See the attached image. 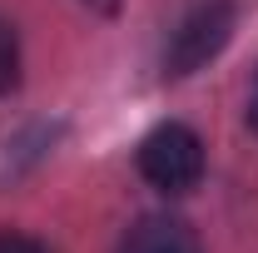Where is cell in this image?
I'll use <instances>...</instances> for the list:
<instances>
[{"mask_svg":"<svg viewBox=\"0 0 258 253\" xmlns=\"http://www.w3.org/2000/svg\"><path fill=\"white\" fill-rule=\"evenodd\" d=\"M15 85H20V40L0 20V95H10Z\"/></svg>","mask_w":258,"mask_h":253,"instance_id":"4","label":"cell"},{"mask_svg":"<svg viewBox=\"0 0 258 253\" xmlns=\"http://www.w3.org/2000/svg\"><path fill=\"white\" fill-rule=\"evenodd\" d=\"M139 174L164 194H189L204 179V139L189 124H159L139 144Z\"/></svg>","mask_w":258,"mask_h":253,"instance_id":"2","label":"cell"},{"mask_svg":"<svg viewBox=\"0 0 258 253\" xmlns=\"http://www.w3.org/2000/svg\"><path fill=\"white\" fill-rule=\"evenodd\" d=\"M233 35V0H194L189 10L169 25V40H164V75L184 80L194 70L214 60Z\"/></svg>","mask_w":258,"mask_h":253,"instance_id":"1","label":"cell"},{"mask_svg":"<svg viewBox=\"0 0 258 253\" xmlns=\"http://www.w3.org/2000/svg\"><path fill=\"white\" fill-rule=\"evenodd\" d=\"M0 253H45V248L25 233H0Z\"/></svg>","mask_w":258,"mask_h":253,"instance_id":"5","label":"cell"},{"mask_svg":"<svg viewBox=\"0 0 258 253\" xmlns=\"http://www.w3.org/2000/svg\"><path fill=\"white\" fill-rule=\"evenodd\" d=\"M104 5H109V0H104Z\"/></svg>","mask_w":258,"mask_h":253,"instance_id":"7","label":"cell"},{"mask_svg":"<svg viewBox=\"0 0 258 253\" xmlns=\"http://www.w3.org/2000/svg\"><path fill=\"white\" fill-rule=\"evenodd\" d=\"M119 253H204V248H199V233L184 219L149 214L119 238Z\"/></svg>","mask_w":258,"mask_h":253,"instance_id":"3","label":"cell"},{"mask_svg":"<svg viewBox=\"0 0 258 253\" xmlns=\"http://www.w3.org/2000/svg\"><path fill=\"white\" fill-rule=\"evenodd\" d=\"M248 124L258 129V70H253V90H248Z\"/></svg>","mask_w":258,"mask_h":253,"instance_id":"6","label":"cell"}]
</instances>
